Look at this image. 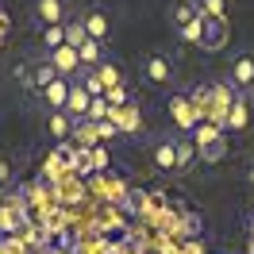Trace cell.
Segmentation results:
<instances>
[{"label": "cell", "mask_w": 254, "mask_h": 254, "mask_svg": "<svg viewBox=\"0 0 254 254\" xmlns=\"http://www.w3.org/2000/svg\"><path fill=\"white\" fill-rule=\"evenodd\" d=\"M96 135H100V143H108V139H116V135H120V131H116V124H112V116L96 124Z\"/></svg>", "instance_id": "cell-25"}, {"label": "cell", "mask_w": 254, "mask_h": 254, "mask_svg": "<svg viewBox=\"0 0 254 254\" xmlns=\"http://www.w3.org/2000/svg\"><path fill=\"white\" fill-rule=\"evenodd\" d=\"M154 166H158L162 174H174V170H181V139H174V135H162L158 143H154Z\"/></svg>", "instance_id": "cell-1"}, {"label": "cell", "mask_w": 254, "mask_h": 254, "mask_svg": "<svg viewBox=\"0 0 254 254\" xmlns=\"http://www.w3.org/2000/svg\"><path fill=\"white\" fill-rule=\"evenodd\" d=\"M73 139H77L85 150L100 146V135H96V124H93V120H73Z\"/></svg>", "instance_id": "cell-16"}, {"label": "cell", "mask_w": 254, "mask_h": 254, "mask_svg": "<svg viewBox=\"0 0 254 254\" xmlns=\"http://www.w3.org/2000/svg\"><path fill=\"white\" fill-rule=\"evenodd\" d=\"M143 73H146V81H150V85H158V89L174 85V62H170L166 54H146Z\"/></svg>", "instance_id": "cell-5"}, {"label": "cell", "mask_w": 254, "mask_h": 254, "mask_svg": "<svg viewBox=\"0 0 254 254\" xmlns=\"http://www.w3.org/2000/svg\"><path fill=\"white\" fill-rule=\"evenodd\" d=\"M65 43H69V47H77V50L89 43V31H85L81 16H77V19H65Z\"/></svg>", "instance_id": "cell-17"}, {"label": "cell", "mask_w": 254, "mask_h": 254, "mask_svg": "<svg viewBox=\"0 0 254 254\" xmlns=\"http://www.w3.org/2000/svg\"><path fill=\"white\" fill-rule=\"evenodd\" d=\"M247 124H251V100L239 93L231 112H227V120H223V131H247Z\"/></svg>", "instance_id": "cell-12"}, {"label": "cell", "mask_w": 254, "mask_h": 254, "mask_svg": "<svg viewBox=\"0 0 254 254\" xmlns=\"http://www.w3.org/2000/svg\"><path fill=\"white\" fill-rule=\"evenodd\" d=\"M47 135L54 143H69V139H73V116H69V112H50Z\"/></svg>", "instance_id": "cell-11"}, {"label": "cell", "mask_w": 254, "mask_h": 254, "mask_svg": "<svg viewBox=\"0 0 254 254\" xmlns=\"http://www.w3.org/2000/svg\"><path fill=\"white\" fill-rule=\"evenodd\" d=\"M89 108H93V96H89V89L73 81V89H69V104H65V112H69L73 120H85V116H89Z\"/></svg>", "instance_id": "cell-14"}, {"label": "cell", "mask_w": 254, "mask_h": 254, "mask_svg": "<svg viewBox=\"0 0 254 254\" xmlns=\"http://www.w3.org/2000/svg\"><path fill=\"white\" fill-rule=\"evenodd\" d=\"M50 58V65H54V69H58V77H77L81 69H85V65H81V54H77V47H69V43H65V47H58V50H50L47 54Z\"/></svg>", "instance_id": "cell-4"}, {"label": "cell", "mask_w": 254, "mask_h": 254, "mask_svg": "<svg viewBox=\"0 0 254 254\" xmlns=\"http://www.w3.org/2000/svg\"><path fill=\"white\" fill-rule=\"evenodd\" d=\"M231 85L243 96L254 93V54H239L235 62H231Z\"/></svg>", "instance_id": "cell-6"}, {"label": "cell", "mask_w": 254, "mask_h": 254, "mask_svg": "<svg viewBox=\"0 0 254 254\" xmlns=\"http://www.w3.org/2000/svg\"><path fill=\"white\" fill-rule=\"evenodd\" d=\"M69 89H73V81L58 77L50 89H43V100L50 104V112H65V104H69Z\"/></svg>", "instance_id": "cell-13"}, {"label": "cell", "mask_w": 254, "mask_h": 254, "mask_svg": "<svg viewBox=\"0 0 254 254\" xmlns=\"http://www.w3.org/2000/svg\"><path fill=\"white\" fill-rule=\"evenodd\" d=\"M54 81H58V69L50 65V58H43V62H39V65L31 69V81H27V85H31L35 93H43V89H50Z\"/></svg>", "instance_id": "cell-15"}, {"label": "cell", "mask_w": 254, "mask_h": 254, "mask_svg": "<svg viewBox=\"0 0 254 254\" xmlns=\"http://www.w3.org/2000/svg\"><path fill=\"white\" fill-rule=\"evenodd\" d=\"M170 116H174V124L181 131H196V127L204 124V116L196 112V104H192L189 96H170Z\"/></svg>", "instance_id": "cell-3"}, {"label": "cell", "mask_w": 254, "mask_h": 254, "mask_svg": "<svg viewBox=\"0 0 254 254\" xmlns=\"http://www.w3.org/2000/svg\"><path fill=\"white\" fill-rule=\"evenodd\" d=\"M43 43H47V50L65 47V23H58V27H43Z\"/></svg>", "instance_id": "cell-22"}, {"label": "cell", "mask_w": 254, "mask_h": 254, "mask_svg": "<svg viewBox=\"0 0 254 254\" xmlns=\"http://www.w3.org/2000/svg\"><path fill=\"white\" fill-rule=\"evenodd\" d=\"M104 100H108V108H124V104H131V100H127V89H124V85L108 89V93H104Z\"/></svg>", "instance_id": "cell-23"}, {"label": "cell", "mask_w": 254, "mask_h": 254, "mask_svg": "<svg viewBox=\"0 0 254 254\" xmlns=\"http://www.w3.org/2000/svg\"><path fill=\"white\" fill-rule=\"evenodd\" d=\"M77 54H81V65H85V69H96V65L104 62V58H100V43H96V39H89Z\"/></svg>", "instance_id": "cell-20"}, {"label": "cell", "mask_w": 254, "mask_h": 254, "mask_svg": "<svg viewBox=\"0 0 254 254\" xmlns=\"http://www.w3.org/2000/svg\"><path fill=\"white\" fill-rule=\"evenodd\" d=\"M177 31H181V39H185V43H200V31H204V23H200V19H192V23L177 27Z\"/></svg>", "instance_id": "cell-24"}, {"label": "cell", "mask_w": 254, "mask_h": 254, "mask_svg": "<svg viewBox=\"0 0 254 254\" xmlns=\"http://www.w3.org/2000/svg\"><path fill=\"white\" fill-rule=\"evenodd\" d=\"M251 231H254V223H251Z\"/></svg>", "instance_id": "cell-28"}, {"label": "cell", "mask_w": 254, "mask_h": 254, "mask_svg": "<svg viewBox=\"0 0 254 254\" xmlns=\"http://www.w3.org/2000/svg\"><path fill=\"white\" fill-rule=\"evenodd\" d=\"M96 77H100V85H104V93H108V89H116V85H124V77H120V65H112V62H100L93 69Z\"/></svg>", "instance_id": "cell-18"}, {"label": "cell", "mask_w": 254, "mask_h": 254, "mask_svg": "<svg viewBox=\"0 0 254 254\" xmlns=\"http://www.w3.org/2000/svg\"><path fill=\"white\" fill-rule=\"evenodd\" d=\"M196 143H200V154H204L208 162L223 158V127L212 124V120H204V124L196 127Z\"/></svg>", "instance_id": "cell-2"}, {"label": "cell", "mask_w": 254, "mask_h": 254, "mask_svg": "<svg viewBox=\"0 0 254 254\" xmlns=\"http://www.w3.org/2000/svg\"><path fill=\"white\" fill-rule=\"evenodd\" d=\"M81 23H85L89 39H96V43H104L112 35V19H108V12H100V8H89V12L81 16Z\"/></svg>", "instance_id": "cell-9"}, {"label": "cell", "mask_w": 254, "mask_h": 254, "mask_svg": "<svg viewBox=\"0 0 254 254\" xmlns=\"http://www.w3.org/2000/svg\"><path fill=\"white\" fill-rule=\"evenodd\" d=\"M112 124L120 135H135V131H143V116L135 104H124V108H112Z\"/></svg>", "instance_id": "cell-8"}, {"label": "cell", "mask_w": 254, "mask_h": 254, "mask_svg": "<svg viewBox=\"0 0 254 254\" xmlns=\"http://www.w3.org/2000/svg\"><path fill=\"white\" fill-rule=\"evenodd\" d=\"M35 19L43 23V27H58L69 19L65 12V0H35Z\"/></svg>", "instance_id": "cell-7"}, {"label": "cell", "mask_w": 254, "mask_h": 254, "mask_svg": "<svg viewBox=\"0 0 254 254\" xmlns=\"http://www.w3.org/2000/svg\"><path fill=\"white\" fill-rule=\"evenodd\" d=\"M12 174H16V166H12V158L8 154H0V189L12 181Z\"/></svg>", "instance_id": "cell-26"}, {"label": "cell", "mask_w": 254, "mask_h": 254, "mask_svg": "<svg viewBox=\"0 0 254 254\" xmlns=\"http://www.w3.org/2000/svg\"><path fill=\"white\" fill-rule=\"evenodd\" d=\"M93 166H96V170H104V166H108V154H104L100 146H93Z\"/></svg>", "instance_id": "cell-27"}, {"label": "cell", "mask_w": 254, "mask_h": 254, "mask_svg": "<svg viewBox=\"0 0 254 254\" xmlns=\"http://www.w3.org/2000/svg\"><path fill=\"white\" fill-rule=\"evenodd\" d=\"M196 8H200L204 19H223L227 16V0H196Z\"/></svg>", "instance_id": "cell-21"}, {"label": "cell", "mask_w": 254, "mask_h": 254, "mask_svg": "<svg viewBox=\"0 0 254 254\" xmlns=\"http://www.w3.org/2000/svg\"><path fill=\"white\" fill-rule=\"evenodd\" d=\"M192 19H200V8H196V0H185V4H177L174 8V23L177 27H185Z\"/></svg>", "instance_id": "cell-19"}, {"label": "cell", "mask_w": 254, "mask_h": 254, "mask_svg": "<svg viewBox=\"0 0 254 254\" xmlns=\"http://www.w3.org/2000/svg\"><path fill=\"white\" fill-rule=\"evenodd\" d=\"M200 23H204L200 47H204V50H220L223 43H227V23H223V19H204V16H200Z\"/></svg>", "instance_id": "cell-10"}]
</instances>
